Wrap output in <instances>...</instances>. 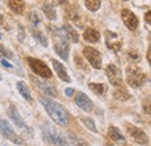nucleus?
<instances>
[{"instance_id": "obj_1", "label": "nucleus", "mask_w": 151, "mask_h": 146, "mask_svg": "<svg viewBox=\"0 0 151 146\" xmlns=\"http://www.w3.org/2000/svg\"><path fill=\"white\" fill-rule=\"evenodd\" d=\"M40 103L44 107L47 113L50 118L59 125H68L70 123V113L60 103L49 98V97H40Z\"/></svg>"}, {"instance_id": "obj_2", "label": "nucleus", "mask_w": 151, "mask_h": 146, "mask_svg": "<svg viewBox=\"0 0 151 146\" xmlns=\"http://www.w3.org/2000/svg\"><path fill=\"white\" fill-rule=\"evenodd\" d=\"M56 31L57 32H52L55 36V43H54L55 52L59 57H62V60L69 61V53H70L69 42L66 37L64 36V34L60 32V29H56Z\"/></svg>"}, {"instance_id": "obj_3", "label": "nucleus", "mask_w": 151, "mask_h": 146, "mask_svg": "<svg viewBox=\"0 0 151 146\" xmlns=\"http://www.w3.org/2000/svg\"><path fill=\"white\" fill-rule=\"evenodd\" d=\"M27 63H28L29 68L32 69V72L38 75L40 77H42V78H51L52 77L51 69L43 61L35 58V57H28L27 58Z\"/></svg>"}, {"instance_id": "obj_4", "label": "nucleus", "mask_w": 151, "mask_h": 146, "mask_svg": "<svg viewBox=\"0 0 151 146\" xmlns=\"http://www.w3.org/2000/svg\"><path fill=\"white\" fill-rule=\"evenodd\" d=\"M42 130H43V137L47 142L58 146H69V143L65 139V137L60 134L55 128H51L50 124H45Z\"/></svg>"}, {"instance_id": "obj_5", "label": "nucleus", "mask_w": 151, "mask_h": 146, "mask_svg": "<svg viewBox=\"0 0 151 146\" xmlns=\"http://www.w3.org/2000/svg\"><path fill=\"white\" fill-rule=\"evenodd\" d=\"M127 82L132 88H139L145 83V74L135 66L127 68Z\"/></svg>"}, {"instance_id": "obj_6", "label": "nucleus", "mask_w": 151, "mask_h": 146, "mask_svg": "<svg viewBox=\"0 0 151 146\" xmlns=\"http://www.w3.org/2000/svg\"><path fill=\"white\" fill-rule=\"evenodd\" d=\"M7 115H8L9 119L13 122V124H14L17 128H19L21 131H23V132L30 134L32 130L27 126V124H26L24 120L22 119V117H21V115L19 113L17 107H14L13 104H11V105L8 107V109H7Z\"/></svg>"}, {"instance_id": "obj_7", "label": "nucleus", "mask_w": 151, "mask_h": 146, "mask_svg": "<svg viewBox=\"0 0 151 146\" xmlns=\"http://www.w3.org/2000/svg\"><path fill=\"white\" fill-rule=\"evenodd\" d=\"M0 134H2L5 138H7L8 140L13 142L14 144H18V145H22L23 144L22 138H20L19 136L14 132L13 128L5 119H0Z\"/></svg>"}, {"instance_id": "obj_8", "label": "nucleus", "mask_w": 151, "mask_h": 146, "mask_svg": "<svg viewBox=\"0 0 151 146\" xmlns=\"http://www.w3.org/2000/svg\"><path fill=\"white\" fill-rule=\"evenodd\" d=\"M84 56L87 58V61L90 62V64L95 68V69H101L102 67V58H101V54L93 47L86 46L83 50Z\"/></svg>"}, {"instance_id": "obj_9", "label": "nucleus", "mask_w": 151, "mask_h": 146, "mask_svg": "<svg viewBox=\"0 0 151 146\" xmlns=\"http://www.w3.org/2000/svg\"><path fill=\"white\" fill-rule=\"evenodd\" d=\"M106 75H107V77H108V81H109V83L114 85V87H121L122 85V73H121V70L116 67V66H114V64H108L107 67H106Z\"/></svg>"}, {"instance_id": "obj_10", "label": "nucleus", "mask_w": 151, "mask_h": 146, "mask_svg": "<svg viewBox=\"0 0 151 146\" xmlns=\"http://www.w3.org/2000/svg\"><path fill=\"white\" fill-rule=\"evenodd\" d=\"M127 130H128V133L130 134V137H132L137 144H139V145H147L149 143V138H148L147 133L143 130H141V128H137V126H134L132 124H127Z\"/></svg>"}, {"instance_id": "obj_11", "label": "nucleus", "mask_w": 151, "mask_h": 146, "mask_svg": "<svg viewBox=\"0 0 151 146\" xmlns=\"http://www.w3.org/2000/svg\"><path fill=\"white\" fill-rule=\"evenodd\" d=\"M121 18L123 23L126 25V27L130 31H136L138 27V18L135 15V13H132L130 9L128 8H123L121 11Z\"/></svg>"}, {"instance_id": "obj_12", "label": "nucleus", "mask_w": 151, "mask_h": 146, "mask_svg": "<svg viewBox=\"0 0 151 146\" xmlns=\"http://www.w3.org/2000/svg\"><path fill=\"white\" fill-rule=\"evenodd\" d=\"M75 102L76 104L85 112H91L94 108L93 102L90 99V97L85 92H78L77 96H76Z\"/></svg>"}, {"instance_id": "obj_13", "label": "nucleus", "mask_w": 151, "mask_h": 146, "mask_svg": "<svg viewBox=\"0 0 151 146\" xmlns=\"http://www.w3.org/2000/svg\"><path fill=\"white\" fill-rule=\"evenodd\" d=\"M106 45L109 49L119 52V49L121 48V41H119L117 34L113 33L112 31H106Z\"/></svg>"}, {"instance_id": "obj_14", "label": "nucleus", "mask_w": 151, "mask_h": 146, "mask_svg": "<svg viewBox=\"0 0 151 146\" xmlns=\"http://www.w3.org/2000/svg\"><path fill=\"white\" fill-rule=\"evenodd\" d=\"M51 62H52V67H54L56 74L58 75V77H59L62 81H64V82H66V83H70V82H71V78H70V76L66 73L65 67H64L60 62H58L57 60H55V58H52Z\"/></svg>"}, {"instance_id": "obj_15", "label": "nucleus", "mask_w": 151, "mask_h": 146, "mask_svg": "<svg viewBox=\"0 0 151 146\" xmlns=\"http://www.w3.org/2000/svg\"><path fill=\"white\" fill-rule=\"evenodd\" d=\"M63 31H64L63 34H64V36L66 37V40H69V41H71L73 43H77L79 41V34H78V32L73 28L72 25L65 23L63 26Z\"/></svg>"}, {"instance_id": "obj_16", "label": "nucleus", "mask_w": 151, "mask_h": 146, "mask_svg": "<svg viewBox=\"0 0 151 146\" xmlns=\"http://www.w3.org/2000/svg\"><path fill=\"white\" fill-rule=\"evenodd\" d=\"M84 39L91 43H95V42H99L100 41V37H101V34L99 31H96L94 28H91V27H87L84 32Z\"/></svg>"}, {"instance_id": "obj_17", "label": "nucleus", "mask_w": 151, "mask_h": 146, "mask_svg": "<svg viewBox=\"0 0 151 146\" xmlns=\"http://www.w3.org/2000/svg\"><path fill=\"white\" fill-rule=\"evenodd\" d=\"M17 88H18V91L20 92V95L28 102H30L33 98H32V92H30V89L28 87V84L23 81H19L17 83Z\"/></svg>"}, {"instance_id": "obj_18", "label": "nucleus", "mask_w": 151, "mask_h": 146, "mask_svg": "<svg viewBox=\"0 0 151 146\" xmlns=\"http://www.w3.org/2000/svg\"><path fill=\"white\" fill-rule=\"evenodd\" d=\"M8 7L17 14H23L24 12V7H26V2L24 1H18V0H9L7 1Z\"/></svg>"}, {"instance_id": "obj_19", "label": "nucleus", "mask_w": 151, "mask_h": 146, "mask_svg": "<svg viewBox=\"0 0 151 146\" xmlns=\"http://www.w3.org/2000/svg\"><path fill=\"white\" fill-rule=\"evenodd\" d=\"M35 83H36L38 89L42 90L45 95L51 96V97H56L57 96L56 89H55L52 85H49V84H47V83H44V82H40V81H35Z\"/></svg>"}, {"instance_id": "obj_20", "label": "nucleus", "mask_w": 151, "mask_h": 146, "mask_svg": "<svg viewBox=\"0 0 151 146\" xmlns=\"http://www.w3.org/2000/svg\"><path fill=\"white\" fill-rule=\"evenodd\" d=\"M107 134H108V137L113 142H123L124 140V136L121 133V131L116 128V126H113V125L108 128Z\"/></svg>"}, {"instance_id": "obj_21", "label": "nucleus", "mask_w": 151, "mask_h": 146, "mask_svg": "<svg viewBox=\"0 0 151 146\" xmlns=\"http://www.w3.org/2000/svg\"><path fill=\"white\" fill-rule=\"evenodd\" d=\"M113 96L115 99H119V101H122V102L128 101L130 98V93L128 92V90L126 88H123V87L116 88L113 91Z\"/></svg>"}, {"instance_id": "obj_22", "label": "nucleus", "mask_w": 151, "mask_h": 146, "mask_svg": "<svg viewBox=\"0 0 151 146\" xmlns=\"http://www.w3.org/2000/svg\"><path fill=\"white\" fill-rule=\"evenodd\" d=\"M42 9H43V13L45 14V17L49 20H56V11L50 2H44L42 6Z\"/></svg>"}, {"instance_id": "obj_23", "label": "nucleus", "mask_w": 151, "mask_h": 146, "mask_svg": "<svg viewBox=\"0 0 151 146\" xmlns=\"http://www.w3.org/2000/svg\"><path fill=\"white\" fill-rule=\"evenodd\" d=\"M79 119H80V122L83 123V125L86 128H88V130L92 131V132H98L94 120H93L91 117H79Z\"/></svg>"}, {"instance_id": "obj_24", "label": "nucleus", "mask_w": 151, "mask_h": 146, "mask_svg": "<svg viewBox=\"0 0 151 146\" xmlns=\"http://www.w3.org/2000/svg\"><path fill=\"white\" fill-rule=\"evenodd\" d=\"M32 35L37 40L41 45H43L44 47L48 46V39L45 37V35L41 32V31H37V29H32Z\"/></svg>"}, {"instance_id": "obj_25", "label": "nucleus", "mask_w": 151, "mask_h": 146, "mask_svg": "<svg viewBox=\"0 0 151 146\" xmlns=\"http://www.w3.org/2000/svg\"><path fill=\"white\" fill-rule=\"evenodd\" d=\"M88 88L98 96H101L105 91V85L102 83H88Z\"/></svg>"}, {"instance_id": "obj_26", "label": "nucleus", "mask_w": 151, "mask_h": 146, "mask_svg": "<svg viewBox=\"0 0 151 146\" xmlns=\"http://www.w3.org/2000/svg\"><path fill=\"white\" fill-rule=\"evenodd\" d=\"M85 6L91 12H96L101 7V1H99V0H86Z\"/></svg>"}, {"instance_id": "obj_27", "label": "nucleus", "mask_w": 151, "mask_h": 146, "mask_svg": "<svg viewBox=\"0 0 151 146\" xmlns=\"http://www.w3.org/2000/svg\"><path fill=\"white\" fill-rule=\"evenodd\" d=\"M69 137H70L71 143H72L73 145H76V146H81V145H83V144H81V140H80L79 138H77V137H76L75 133H69Z\"/></svg>"}, {"instance_id": "obj_28", "label": "nucleus", "mask_w": 151, "mask_h": 146, "mask_svg": "<svg viewBox=\"0 0 151 146\" xmlns=\"http://www.w3.org/2000/svg\"><path fill=\"white\" fill-rule=\"evenodd\" d=\"M12 54L5 48V46L4 45H0V58L1 57H11Z\"/></svg>"}, {"instance_id": "obj_29", "label": "nucleus", "mask_w": 151, "mask_h": 146, "mask_svg": "<svg viewBox=\"0 0 151 146\" xmlns=\"http://www.w3.org/2000/svg\"><path fill=\"white\" fill-rule=\"evenodd\" d=\"M143 110H144L148 115H150V99H149V98L147 99V105L143 104Z\"/></svg>"}, {"instance_id": "obj_30", "label": "nucleus", "mask_w": 151, "mask_h": 146, "mask_svg": "<svg viewBox=\"0 0 151 146\" xmlns=\"http://www.w3.org/2000/svg\"><path fill=\"white\" fill-rule=\"evenodd\" d=\"M73 93H75V89H72V88H66V89H65V95H66L68 97L73 96Z\"/></svg>"}, {"instance_id": "obj_31", "label": "nucleus", "mask_w": 151, "mask_h": 146, "mask_svg": "<svg viewBox=\"0 0 151 146\" xmlns=\"http://www.w3.org/2000/svg\"><path fill=\"white\" fill-rule=\"evenodd\" d=\"M1 64L4 66V67H7V68H13V64H11L8 61H6V60H1Z\"/></svg>"}, {"instance_id": "obj_32", "label": "nucleus", "mask_w": 151, "mask_h": 146, "mask_svg": "<svg viewBox=\"0 0 151 146\" xmlns=\"http://www.w3.org/2000/svg\"><path fill=\"white\" fill-rule=\"evenodd\" d=\"M145 19H147V23L148 25H150L151 23V12H147V14H145Z\"/></svg>"}, {"instance_id": "obj_33", "label": "nucleus", "mask_w": 151, "mask_h": 146, "mask_svg": "<svg viewBox=\"0 0 151 146\" xmlns=\"http://www.w3.org/2000/svg\"><path fill=\"white\" fill-rule=\"evenodd\" d=\"M148 61L150 62V48H149V50H148Z\"/></svg>"}, {"instance_id": "obj_34", "label": "nucleus", "mask_w": 151, "mask_h": 146, "mask_svg": "<svg viewBox=\"0 0 151 146\" xmlns=\"http://www.w3.org/2000/svg\"><path fill=\"white\" fill-rule=\"evenodd\" d=\"M2 21H4V18H2V15H0V25L2 23Z\"/></svg>"}, {"instance_id": "obj_35", "label": "nucleus", "mask_w": 151, "mask_h": 146, "mask_svg": "<svg viewBox=\"0 0 151 146\" xmlns=\"http://www.w3.org/2000/svg\"><path fill=\"white\" fill-rule=\"evenodd\" d=\"M107 146H112V145H107Z\"/></svg>"}, {"instance_id": "obj_36", "label": "nucleus", "mask_w": 151, "mask_h": 146, "mask_svg": "<svg viewBox=\"0 0 151 146\" xmlns=\"http://www.w3.org/2000/svg\"><path fill=\"white\" fill-rule=\"evenodd\" d=\"M0 37H1V36H0Z\"/></svg>"}]
</instances>
